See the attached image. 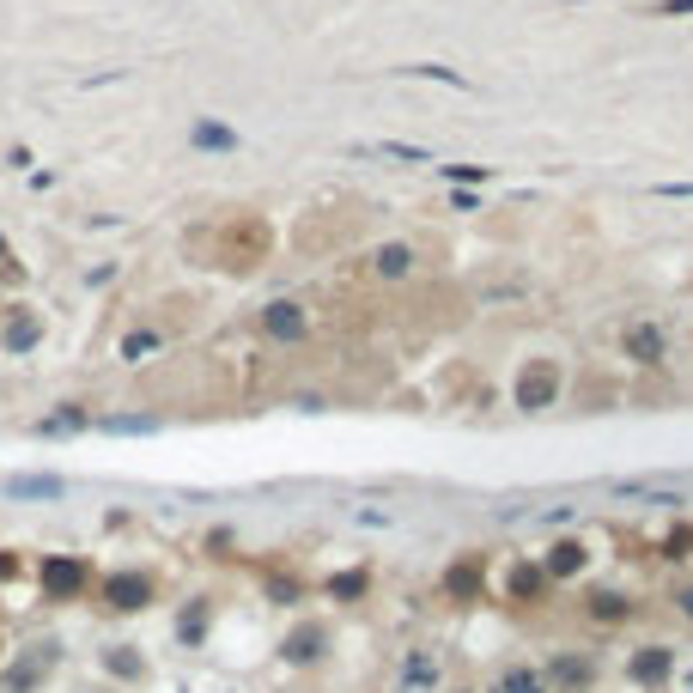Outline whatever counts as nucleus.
<instances>
[{
    "label": "nucleus",
    "mask_w": 693,
    "mask_h": 693,
    "mask_svg": "<svg viewBox=\"0 0 693 693\" xmlns=\"http://www.w3.org/2000/svg\"><path fill=\"white\" fill-rule=\"evenodd\" d=\"M146 353H159V335H128V341H122V359H128V365H140Z\"/></svg>",
    "instance_id": "4be33fe9"
},
{
    "label": "nucleus",
    "mask_w": 693,
    "mask_h": 693,
    "mask_svg": "<svg viewBox=\"0 0 693 693\" xmlns=\"http://www.w3.org/2000/svg\"><path fill=\"white\" fill-rule=\"evenodd\" d=\"M669 675V651L663 645H645L639 657H633V681H663Z\"/></svg>",
    "instance_id": "aec40b11"
},
{
    "label": "nucleus",
    "mask_w": 693,
    "mask_h": 693,
    "mask_svg": "<svg viewBox=\"0 0 693 693\" xmlns=\"http://www.w3.org/2000/svg\"><path fill=\"white\" fill-rule=\"evenodd\" d=\"M116 681H128V687H140L146 681V663H140V651L134 645H104V657H98Z\"/></svg>",
    "instance_id": "2eb2a0df"
},
{
    "label": "nucleus",
    "mask_w": 693,
    "mask_h": 693,
    "mask_svg": "<svg viewBox=\"0 0 693 693\" xmlns=\"http://www.w3.org/2000/svg\"><path fill=\"white\" fill-rule=\"evenodd\" d=\"M493 693H548V681H542V669H535V663H505Z\"/></svg>",
    "instance_id": "dca6fc26"
},
{
    "label": "nucleus",
    "mask_w": 693,
    "mask_h": 693,
    "mask_svg": "<svg viewBox=\"0 0 693 693\" xmlns=\"http://www.w3.org/2000/svg\"><path fill=\"white\" fill-rule=\"evenodd\" d=\"M505 596H511V602H542V596H548V572L535 566V560H511V572H505Z\"/></svg>",
    "instance_id": "6e6552de"
},
{
    "label": "nucleus",
    "mask_w": 693,
    "mask_h": 693,
    "mask_svg": "<svg viewBox=\"0 0 693 693\" xmlns=\"http://www.w3.org/2000/svg\"><path fill=\"white\" fill-rule=\"evenodd\" d=\"M365 590H371V566H347V572L323 578V596H329V602H359Z\"/></svg>",
    "instance_id": "4468645a"
},
{
    "label": "nucleus",
    "mask_w": 693,
    "mask_h": 693,
    "mask_svg": "<svg viewBox=\"0 0 693 693\" xmlns=\"http://www.w3.org/2000/svg\"><path fill=\"white\" fill-rule=\"evenodd\" d=\"M584 614H590L596 627H621L627 614H633V596H621V590H590V596H584Z\"/></svg>",
    "instance_id": "9d476101"
},
{
    "label": "nucleus",
    "mask_w": 693,
    "mask_h": 693,
    "mask_svg": "<svg viewBox=\"0 0 693 693\" xmlns=\"http://www.w3.org/2000/svg\"><path fill=\"white\" fill-rule=\"evenodd\" d=\"M323 651H329V633H323V627H311V621L292 627V633H286V645H280V657H286V663H323Z\"/></svg>",
    "instance_id": "1a4fd4ad"
},
{
    "label": "nucleus",
    "mask_w": 693,
    "mask_h": 693,
    "mask_svg": "<svg viewBox=\"0 0 693 693\" xmlns=\"http://www.w3.org/2000/svg\"><path fill=\"white\" fill-rule=\"evenodd\" d=\"M681 13H693V0H657V19H681Z\"/></svg>",
    "instance_id": "393cba45"
},
{
    "label": "nucleus",
    "mask_w": 693,
    "mask_h": 693,
    "mask_svg": "<svg viewBox=\"0 0 693 693\" xmlns=\"http://www.w3.org/2000/svg\"><path fill=\"white\" fill-rule=\"evenodd\" d=\"M262 335H268V341H304V335H311V317H304V304L274 298L268 311H262Z\"/></svg>",
    "instance_id": "39448f33"
},
{
    "label": "nucleus",
    "mask_w": 693,
    "mask_h": 693,
    "mask_svg": "<svg viewBox=\"0 0 693 693\" xmlns=\"http://www.w3.org/2000/svg\"><path fill=\"white\" fill-rule=\"evenodd\" d=\"M86 426H92V414H86L80 402H61V414L31 420V432H37V438H67V432H86Z\"/></svg>",
    "instance_id": "ddd939ff"
},
{
    "label": "nucleus",
    "mask_w": 693,
    "mask_h": 693,
    "mask_svg": "<svg viewBox=\"0 0 693 693\" xmlns=\"http://www.w3.org/2000/svg\"><path fill=\"white\" fill-rule=\"evenodd\" d=\"M462 693H475V687H462Z\"/></svg>",
    "instance_id": "cd10ccee"
},
{
    "label": "nucleus",
    "mask_w": 693,
    "mask_h": 693,
    "mask_svg": "<svg viewBox=\"0 0 693 693\" xmlns=\"http://www.w3.org/2000/svg\"><path fill=\"white\" fill-rule=\"evenodd\" d=\"M377 274H383V280L414 274V250H408V244H383V250H377Z\"/></svg>",
    "instance_id": "6ab92c4d"
},
{
    "label": "nucleus",
    "mask_w": 693,
    "mask_h": 693,
    "mask_svg": "<svg viewBox=\"0 0 693 693\" xmlns=\"http://www.w3.org/2000/svg\"><path fill=\"white\" fill-rule=\"evenodd\" d=\"M159 420H146V414H128V420H104V432H152Z\"/></svg>",
    "instance_id": "b1692460"
},
{
    "label": "nucleus",
    "mask_w": 693,
    "mask_h": 693,
    "mask_svg": "<svg viewBox=\"0 0 693 693\" xmlns=\"http://www.w3.org/2000/svg\"><path fill=\"white\" fill-rule=\"evenodd\" d=\"M675 608H681L687 621H693V584H681V590H675Z\"/></svg>",
    "instance_id": "a878e982"
},
{
    "label": "nucleus",
    "mask_w": 693,
    "mask_h": 693,
    "mask_svg": "<svg viewBox=\"0 0 693 693\" xmlns=\"http://www.w3.org/2000/svg\"><path fill=\"white\" fill-rule=\"evenodd\" d=\"M371 152H383V159H408V165H426V159H432L426 146H408V140H377Z\"/></svg>",
    "instance_id": "412c9836"
},
{
    "label": "nucleus",
    "mask_w": 693,
    "mask_h": 693,
    "mask_svg": "<svg viewBox=\"0 0 693 693\" xmlns=\"http://www.w3.org/2000/svg\"><path fill=\"white\" fill-rule=\"evenodd\" d=\"M408 73H420V80H438V86H469L462 73H450V67H408Z\"/></svg>",
    "instance_id": "5701e85b"
},
{
    "label": "nucleus",
    "mask_w": 693,
    "mask_h": 693,
    "mask_svg": "<svg viewBox=\"0 0 693 693\" xmlns=\"http://www.w3.org/2000/svg\"><path fill=\"white\" fill-rule=\"evenodd\" d=\"M621 347H627V359H633V365H663V353H669V335H663L657 323H633V329L621 335Z\"/></svg>",
    "instance_id": "0eeeda50"
},
{
    "label": "nucleus",
    "mask_w": 693,
    "mask_h": 693,
    "mask_svg": "<svg viewBox=\"0 0 693 693\" xmlns=\"http://www.w3.org/2000/svg\"><path fill=\"white\" fill-rule=\"evenodd\" d=\"M535 566L548 572V584H572V578L590 566V548H584V542H554V548H548L542 560H535Z\"/></svg>",
    "instance_id": "423d86ee"
},
{
    "label": "nucleus",
    "mask_w": 693,
    "mask_h": 693,
    "mask_svg": "<svg viewBox=\"0 0 693 693\" xmlns=\"http://www.w3.org/2000/svg\"><path fill=\"white\" fill-rule=\"evenodd\" d=\"M657 195H675V201H687V195H693V183H663Z\"/></svg>",
    "instance_id": "bb28decb"
},
{
    "label": "nucleus",
    "mask_w": 693,
    "mask_h": 693,
    "mask_svg": "<svg viewBox=\"0 0 693 693\" xmlns=\"http://www.w3.org/2000/svg\"><path fill=\"white\" fill-rule=\"evenodd\" d=\"M189 146H201V152H231V146H238V134H231L225 122H195V128H189Z\"/></svg>",
    "instance_id": "a211bd4d"
},
{
    "label": "nucleus",
    "mask_w": 693,
    "mask_h": 693,
    "mask_svg": "<svg viewBox=\"0 0 693 693\" xmlns=\"http://www.w3.org/2000/svg\"><path fill=\"white\" fill-rule=\"evenodd\" d=\"M542 681H548V693L560 687V693H584L590 687V663L584 657H554L548 669H542Z\"/></svg>",
    "instance_id": "f8f14e48"
},
{
    "label": "nucleus",
    "mask_w": 693,
    "mask_h": 693,
    "mask_svg": "<svg viewBox=\"0 0 693 693\" xmlns=\"http://www.w3.org/2000/svg\"><path fill=\"white\" fill-rule=\"evenodd\" d=\"M511 402H517L523 414H548V408L560 402V371H554L548 359H535V365H523V377H517V390H511Z\"/></svg>",
    "instance_id": "f03ea898"
},
{
    "label": "nucleus",
    "mask_w": 693,
    "mask_h": 693,
    "mask_svg": "<svg viewBox=\"0 0 693 693\" xmlns=\"http://www.w3.org/2000/svg\"><path fill=\"white\" fill-rule=\"evenodd\" d=\"M92 584V566L86 560H67V554H43L37 560V590H43V602H73Z\"/></svg>",
    "instance_id": "f257e3e1"
},
{
    "label": "nucleus",
    "mask_w": 693,
    "mask_h": 693,
    "mask_svg": "<svg viewBox=\"0 0 693 693\" xmlns=\"http://www.w3.org/2000/svg\"><path fill=\"white\" fill-rule=\"evenodd\" d=\"M396 693H444V663L438 651H408L396 669Z\"/></svg>",
    "instance_id": "20e7f679"
},
{
    "label": "nucleus",
    "mask_w": 693,
    "mask_h": 693,
    "mask_svg": "<svg viewBox=\"0 0 693 693\" xmlns=\"http://www.w3.org/2000/svg\"><path fill=\"white\" fill-rule=\"evenodd\" d=\"M152 596H159V584H152L146 572H116L104 584V608L110 614H140V608H152Z\"/></svg>",
    "instance_id": "7ed1b4c3"
},
{
    "label": "nucleus",
    "mask_w": 693,
    "mask_h": 693,
    "mask_svg": "<svg viewBox=\"0 0 693 693\" xmlns=\"http://www.w3.org/2000/svg\"><path fill=\"white\" fill-rule=\"evenodd\" d=\"M7 493H13V499H61L67 481H61V475H13Z\"/></svg>",
    "instance_id": "f3484780"
},
{
    "label": "nucleus",
    "mask_w": 693,
    "mask_h": 693,
    "mask_svg": "<svg viewBox=\"0 0 693 693\" xmlns=\"http://www.w3.org/2000/svg\"><path fill=\"white\" fill-rule=\"evenodd\" d=\"M207 621H213V602H207V596H189V602H183V614H177V645H189V651H195V645L207 639Z\"/></svg>",
    "instance_id": "9b49d317"
}]
</instances>
